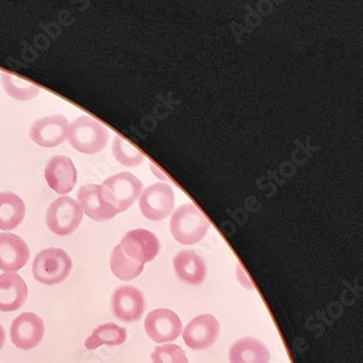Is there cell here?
Masks as SVG:
<instances>
[{"label": "cell", "mask_w": 363, "mask_h": 363, "mask_svg": "<svg viewBox=\"0 0 363 363\" xmlns=\"http://www.w3.org/2000/svg\"><path fill=\"white\" fill-rule=\"evenodd\" d=\"M108 131L90 116H81L69 125L68 140L71 147L82 154L99 153L108 143Z\"/></svg>", "instance_id": "cell-1"}, {"label": "cell", "mask_w": 363, "mask_h": 363, "mask_svg": "<svg viewBox=\"0 0 363 363\" xmlns=\"http://www.w3.org/2000/svg\"><path fill=\"white\" fill-rule=\"evenodd\" d=\"M210 224L206 215L192 203L184 204L176 210L170 222L172 236L182 245L200 242L208 234Z\"/></svg>", "instance_id": "cell-2"}, {"label": "cell", "mask_w": 363, "mask_h": 363, "mask_svg": "<svg viewBox=\"0 0 363 363\" xmlns=\"http://www.w3.org/2000/svg\"><path fill=\"white\" fill-rule=\"evenodd\" d=\"M72 269V261L66 251L60 248H48L38 253L34 259V279L44 285H56L68 277Z\"/></svg>", "instance_id": "cell-3"}, {"label": "cell", "mask_w": 363, "mask_h": 363, "mask_svg": "<svg viewBox=\"0 0 363 363\" xmlns=\"http://www.w3.org/2000/svg\"><path fill=\"white\" fill-rule=\"evenodd\" d=\"M82 208L78 201L68 196L55 200L46 213L48 229L57 236H69L79 228L83 220Z\"/></svg>", "instance_id": "cell-4"}, {"label": "cell", "mask_w": 363, "mask_h": 363, "mask_svg": "<svg viewBox=\"0 0 363 363\" xmlns=\"http://www.w3.org/2000/svg\"><path fill=\"white\" fill-rule=\"evenodd\" d=\"M107 202L119 213L125 212L141 196L143 184L131 172H121L101 184Z\"/></svg>", "instance_id": "cell-5"}, {"label": "cell", "mask_w": 363, "mask_h": 363, "mask_svg": "<svg viewBox=\"0 0 363 363\" xmlns=\"http://www.w3.org/2000/svg\"><path fill=\"white\" fill-rule=\"evenodd\" d=\"M175 196L167 184H155L144 190L140 198V210L147 220L161 222L172 212Z\"/></svg>", "instance_id": "cell-6"}, {"label": "cell", "mask_w": 363, "mask_h": 363, "mask_svg": "<svg viewBox=\"0 0 363 363\" xmlns=\"http://www.w3.org/2000/svg\"><path fill=\"white\" fill-rule=\"evenodd\" d=\"M45 334V325L38 314L26 312L14 318L10 328L11 342L22 350H33L40 344Z\"/></svg>", "instance_id": "cell-7"}, {"label": "cell", "mask_w": 363, "mask_h": 363, "mask_svg": "<svg viewBox=\"0 0 363 363\" xmlns=\"http://www.w3.org/2000/svg\"><path fill=\"white\" fill-rule=\"evenodd\" d=\"M119 247L129 259L144 265L157 257L161 245L151 231L135 229L125 234Z\"/></svg>", "instance_id": "cell-8"}, {"label": "cell", "mask_w": 363, "mask_h": 363, "mask_svg": "<svg viewBox=\"0 0 363 363\" xmlns=\"http://www.w3.org/2000/svg\"><path fill=\"white\" fill-rule=\"evenodd\" d=\"M220 326L217 318L212 314L196 316L184 328V342L194 350H204L210 348L220 337Z\"/></svg>", "instance_id": "cell-9"}, {"label": "cell", "mask_w": 363, "mask_h": 363, "mask_svg": "<svg viewBox=\"0 0 363 363\" xmlns=\"http://www.w3.org/2000/svg\"><path fill=\"white\" fill-rule=\"evenodd\" d=\"M144 326L147 336L157 344L177 340L182 330L179 316L168 309H156L147 314Z\"/></svg>", "instance_id": "cell-10"}, {"label": "cell", "mask_w": 363, "mask_h": 363, "mask_svg": "<svg viewBox=\"0 0 363 363\" xmlns=\"http://www.w3.org/2000/svg\"><path fill=\"white\" fill-rule=\"evenodd\" d=\"M145 310L143 294L133 286H121L111 297V311L119 321H139Z\"/></svg>", "instance_id": "cell-11"}, {"label": "cell", "mask_w": 363, "mask_h": 363, "mask_svg": "<svg viewBox=\"0 0 363 363\" xmlns=\"http://www.w3.org/2000/svg\"><path fill=\"white\" fill-rule=\"evenodd\" d=\"M69 121L64 115H52L38 119L32 125L30 137L43 147H58L68 137Z\"/></svg>", "instance_id": "cell-12"}, {"label": "cell", "mask_w": 363, "mask_h": 363, "mask_svg": "<svg viewBox=\"0 0 363 363\" xmlns=\"http://www.w3.org/2000/svg\"><path fill=\"white\" fill-rule=\"evenodd\" d=\"M78 203L83 213L95 222L113 220L118 212L107 202L103 186L99 184H85L78 191Z\"/></svg>", "instance_id": "cell-13"}, {"label": "cell", "mask_w": 363, "mask_h": 363, "mask_svg": "<svg viewBox=\"0 0 363 363\" xmlns=\"http://www.w3.org/2000/svg\"><path fill=\"white\" fill-rule=\"evenodd\" d=\"M44 176L50 189L60 196L72 191L77 184L76 166L68 156L58 155L50 158Z\"/></svg>", "instance_id": "cell-14"}, {"label": "cell", "mask_w": 363, "mask_h": 363, "mask_svg": "<svg viewBox=\"0 0 363 363\" xmlns=\"http://www.w3.org/2000/svg\"><path fill=\"white\" fill-rule=\"evenodd\" d=\"M30 248L28 243L17 235L0 234V269L14 273L28 264Z\"/></svg>", "instance_id": "cell-15"}, {"label": "cell", "mask_w": 363, "mask_h": 363, "mask_svg": "<svg viewBox=\"0 0 363 363\" xmlns=\"http://www.w3.org/2000/svg\"><path fill=\"white\" fill-rule=\"evenodd\" d=\"M26 281L19 274L5 273L0 276V311L13 312L23 307L28 299Z\"/></svg>", "instance_id": "cell-16"}, {"label": "cell", "mask_w": 363, "mask_h": 363, "mask_svg": "<svg viewBox=\"0 0 363 363\" xmlns=\"http://www.w3.org/2000/svg\"><path fill=\"white\" fill-rule=\"evenodd\" d=\"M174 269L178 279L190 286H198L206 277V265L194 250L180 251L174 259Z\"/></svg>", "instance_id": "cell-17"}, {"label": "cell", "mask_w": 363, "mask_h": 363, "mask_svg": "<svg viewBox=\"0 0 363 363\" xmlns=\"http://www.w3.org/2000/svg\"><path fill=\"white\" fill-rule=\"evenodd\" d=\"M228 358L230 363H269L271 354L262 342L247 337L231 345Z\"/></svg>", "instance_id": "cell-18"}, {"label": "cell", "mask_w": 363, "mask_h": 363, "mask_svg": "<svg viewBox=\"0 0 363 363\" xmlns=\"http://www.w3.org/2000/svg\"><path fill=\"white\" fill-rule=\"evenodd\" d=\"M26 216V204L17 194L10 191L0 192V229L12 230L17 228Z\"/></svg>", "instance_id": "cell-19"}, {"label": "cell", "mask_w": 363, "mask_h": 363, "mask_svg": "<svg viewBox=\"0 0 363 363\" xmlns=\"http://www.w3.org/2000/svg\"><path fill=\"white\" fill-rule=\"evenodd\" d=\"M127 330L115 323H106L99 325L93 330L92 335L85 340V347L90 350H96L103 345L107 346H121L127 340Z\"/></svg>", "instance_id": "cell-20"}, {"label": "cell", "mask_w": 363, "mask_h": 363, "mask_svg": "<svg viewBox=\"0 0 363 363\" xmlns=\"http://www.w3.org/2000/svg\"><path fill=\"white\" fill-rule=\"evenodd\" d=\"M0 79L4 91L16 101H31L40 94V89L38 86L20 77L3 72Z\"/></svg>", "instance_id": "cell-21"}, {"label": "cell", "mask_w": 363, "mask_h": 363, "mask_svg": "<svg viewBox=\"0 0 363 363\" xmlns=\"http://www.w3.org/2000/svg\"><path fill=\"white\" fill-rule=\"evenodd\" d=\"M111 269L117 279L129 281L137 279L138 276L143 272L144 265L129 259L118 245L111 252Z\"/></svg>", "instance_id": "cell-22"}, {"label": "cell", "mask_w": 363, "mask_h": 363, "mask_svg": "<svg viewBox=\"0 0 363 363\" xmlns=\"http://www.w3.org/2000/svg\"><path fill=\"white\" fill-rule=\"evenodd\" d=\"M113 154L121 165L127 166V167H135V166L143 163L144 158H145V156L133 144L119 135H117L113 140Z\"/></svg>", "instance_id": "cell-23"}, {"label": "cell", "mask_w": 363, "mask_h": 363, "mask_svg": "<svg viewBox=\"0 0 363 363\" xmlns=\"http://www.w3.org/2000/svg\"><path fill=\"white\" fill-rule=\"evenodd\" d=\"M151 358L153 363H189L182 347L175 344L156 347L152 352Z\"/></svg>", "instance_id": "cell-24"}, {"label": "cell", "mask_w": 363, "mask_h": 363, "mask_svg": "<svg viewBox=\"0 0 363 363\" xmlns=\"http://www.w3.org/2000/svg\"><path fill=\"white\" fill-rule=\"evenodd\" d=\"M6 342V332L5 328L1 326V324H0V350H1V348H3L4 346H5Z\"/></svg>", "instance_id": "cell-25"}]
</instances>
